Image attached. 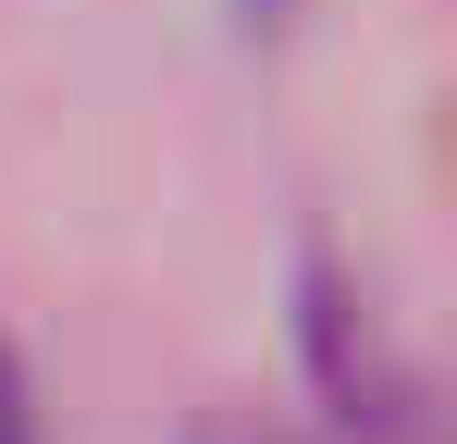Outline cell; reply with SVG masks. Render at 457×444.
Returning <instances> with one entry per match:
<instances>
[{
    "mask_svg": "<svg viewBox=\"0 0 457 444\" xmlns=\"http://www.w3.org/2000/svg\"><path fill=\"white\" fill-rule=\"evenodd\" d=\"M0 444H50V420H37V382H25V358L0 346Z\"/></svg>",
    "mask_w": 457,
    "mask_h": 444,
    "instance_id": "obj_1",
    "label": "cell"
},
{
    "mask_svg": "<svg viewBox=\"0 0 457 444\" xmlns=\"http://www.w3.org/2000/svg\"><path fill=\"white\" fill-rule=\"evenodd\" d=\"M235 12H247V25H285V12H297V0H235Z\"/></svg>",
    "mask_w": 457,
    "mask_h": 444,
    "instance_id": "obj_2",
    "label": "cell"
}]
</instances>
